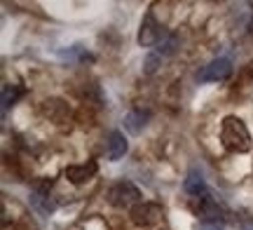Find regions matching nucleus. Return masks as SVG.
I'll list each match as a JSON object with an SVG mask.
<instances>
[{
	"instance_id": "1a4fd4ad",
	"label": "nucleus",
	"mask_w": 253,
	"mask_h": 230,
	"mask_svg": "<svg viewBox=\"0 0 253 230\" xmlns=\"http://www.w3.org/2000/svg\"><path fill=\"white\" fill-rule=\"evenodd\" d=\"M96 162L94 160H89V162H84V165H68L66 167V179L71 181V184H75V185H80V184H84V181H89L91 176L96 174Z\"/></svg>"
},
{
	"instance_id": "2eb2a0df",
	"label": "nucleus",
	"mask_w": 253,
	"mask_h": 230,
	"mask_svg": "<svg viewBox=\"0 0 253 230\" xmlns=\"http://www.w3.org/2000/svg\"><path fill=\"white\" fill-rule=\"evenodd\" d=\"M244 230H253V223H246V226H244Z\"/></svg>"
},
{
	"instance_id": "4468645a",
	"label": "nucleus",
	"mask_w": 253,
	"mask_h": 230,
	"mask_svg": "<svg viewBox=\"0 0 253 230\" xmlns=\"http://www.w3.org/2000/svg\"><path fill=\"white\" fill-rule=\"evenodd\" d=\"M148 118H150V113L138 108V111H134V113H129V115H126L125 125H126V129H131V132H138V129L145 125V120H148Z\"/></svg>"
},
{
	"instance_id": "9b49d317",
	"label": "nucleus",
	"mask_w": 253,
	"mask_h": 230,
	"mask_svg": "<svg viewBox=\"0 0 253 230\" xmlns=\"http://www.w3.org/2000/svg\"><path fill=\"white\" fill-rule=\"evenodd\" d=\"M42 115L61 125L63 120L71 115V111H68V106L61 99H47V101H42Z\"/></svg>"
},
{
	"instance_id": "0eeeda50",
	"label": "nucleus",
	"mask_w": 253,
	"mask_h": 230,
	"mask_svg": "<svg viewBox=\"0 0 253 230\" xmlns=\"http://www.w3.org/2000/svg\"><path fill=\"white\" fill-rule=\"evenodd\" d=\"M230 75H232L230 59H213L207 66H202V71H197V83H220Z\"/></svg>"
},
{
	"instance_id": "20e7f679",
	"label": "nucleus",
	"mask_w": 253,
	"mask_h": 230,
	"mask_svg": "<svg viewBox=\"0 0 253 230\" xmlns=\"http://www.w3.org/2000/svg\"><path fill=\"white\" fill-rule=\"evenodd\" d=\"M167 31L162 28V24L155 19L153 12H148L141 21V28H138V45L141 47H157L164 40Z\"/></svg>"
},
{
	"instance_id": "f03ea898",
	"label": "nucleus",
	"mask_w": 253,
	"mask_h": 230,
	"mask_svg": "<svg viewBox=\"0 0 253 230\" xmlns=\"http://www.w3.org/2000/svg\"><path fill=\"white\" fill-rule=\"evenodd\" d=\"M108 202L115 209H134L136 204H141V190L131 181H118L108 190Z\"/></svg>"
},
{
	"instance_id": "6e6552de",
	"label": "nucleus",
	"mask_w": 253,
	"mask_h": 230,
	"mask_svg": "<svg viewBox=\"0 0 253 230\" xmlns=\"http://www.w3.org/2000/svg\"><path fill=\"white\" fill-rule=\"evenodd\" d=\"M54 188V181L52 179H38L33 184V190H31V204L36 207L40 214H49L54 209V204L49 200V193Z\"/></svg>"
},
{
	"instance_id": "f8f14e48",
	"label": "nucleus",
	"mask_w": 253,
	"mask_h": 230,
	"mask_svg": "<svg viewBox=\"0 0 253 230\" xmlns=\"http://www.w3.org/2000/svg\"><path fill=\"white\" fill-rule=\"evenodd\" d=\"M185 190H188L190 195H195V197H202V195H207V184H204V176H202V172H199L197 167H192L188 172V176H185Z\"/></svg>"
},
{
	"instance_id": "7ed1b4c3",
	"label": "nucleus",
	"mask_w": 253,
	"mask_h": 230,
	"mask_svg": "<svg viewBox=\"0 0 253 230\" xmlns=\"http://www.w3.org/2000/svg\"><path fill=\"white\" fill-rule=\"evenodd\" d=\"M192 209H195L197 219L204 223V226H220V228H223V209H220V204L209 193L202 195V197H195Z\"/></svg>"
},
{
	"instance_id": "39448f33",
	"label": "nucleus",
	"mask_w": 253,
	"mask_h": 230,
	"mask_svg": "<svg viewBox=\"0 0 253 230\" xmlns=\"http://www.w3.org/2000/svg\"><path fill=\"white\" fill-rule=\"evenodd\" d=\"M176 49H178V36H176V33H167L164 40L157 45V49H155L153 54H148V59H145V73L148 75L155 73V71L162 66L164 59H169Z\"/></svg>"
},
{
	"instance_id": "ddd939ff",
	"label": "nucleus",
	"mask_w": 253,
	"mask_h": 230,
	"mask_svg": "<svg viewBox=\"0 0 253 230\" xmlns=\"http://www.w3.org/2000/svg\"><path fill=\"white\" fill-rule=\"evenodd\" d=\"M19 96H21V90L17 85H2V113H7L9 106H14Z\"/></svg>"
},
{
	"instance_id": "9d476101",
	"label": "nucleus",
	"mask_w": 253,
	"mask_h": 230,
	"mask_svg": "<svg viewBox=\"0 0 253 230\" xmlns=\"http://www.w3.org/2000/svg\"><path fill=\"white\" fill-rule=\"evenodd\" d=\"M126 138H125V134L122 132H110L108 134V138H106V155H108V160L110 162H118L120 157H125V153H126Z\"/></svg>"
},
{
	"instance_id": "423d86ee",
	"label": "nucleus",
	"mask_w": 253,
	"mask_h": 230,
	"mask_svg": "<svg viewBox=\"0 0 253 230\" xmlns=\"http://www.w3.org/2000/svg\"><path fill=\"white\" fill-rule=\"evenodd\" d=\"M162 214H164L162 204L141 202L131 209V221H134V226H138V228H153V226H157V223L162 221Z\"/></svg>"
},
{
	"instance_id": "f257e3e1",
	"label": "nucleus",
	"mask_w": 253,
	"mask_h": 230,
	"mask_svg": "<svg viewBox=\"0 0 253 230\" xmlns=\"http://www.w3.org/2000/svg\"><path fill=\"white\" fill-rule=\"evenodd\" d=\"M220 141L230 153H246L251 148V134L246 129L244 120L237 115H227L220 125Z\"/></svg>"
}]
</instances>
